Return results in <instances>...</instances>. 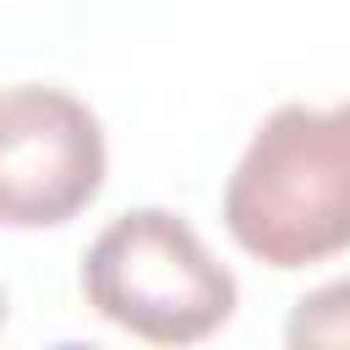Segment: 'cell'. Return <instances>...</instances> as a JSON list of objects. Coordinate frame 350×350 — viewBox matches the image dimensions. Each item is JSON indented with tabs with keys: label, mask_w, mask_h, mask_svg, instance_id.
Listing matches in <instances>:
<instances>
[{
	"label": "cell",
	"mask_w": 350,
	"mask_h": 350,
	"mask_svg": "<svg viewBox=\"0 0 350 350\" xmlns=\"http://www.w3.org/2000/svg\"><path fill=\"white\" fill-rule=\"evenodd\" d=\"M98 115L49 82H16L0 98V219L11 230H49L77 219L104 186Z\"/></svg>",
	"instance_id": "obj_3"
},
{
	"label": "cell",
	"mask_w": 350,
	"mask_h": 350,
	"mask_svg": "<svg viewBox=\"0 0 350 350\" xmlns=\"http://www.w3.org/2000/svg\"><path fill=\"white\" fill-rule=\"evenodd\" d=\"M230 241L279 268H312L350 252V98L279 104L224 180Z\"/></svg>",
	"instance_id": "obj_1"
},
{
	"label": "cell",
	"mask_w": 350,
	"mask_h": 350,
	"mask_svg": "<svg viewBox=\"0 0 350 350\" xmlns=\"http://www.w3.org/2000/svg\"><path fill=\"white\" fill-rule=\"evenodd\" d=\"M290 350H323V345H350V279H334L312 295L295 301L284 323Z\"/></svg>",
	"instance_id": "obj_4"
},
{
	"label": "cell",
	"mask_w": 350,
	"mask_h": 350,
	"mask_svg": "<svg viewBox=\"0 0 350 350\" xmlns=\"http://www.w3.org/2000/svg\"><path fill=\"white\" fill-rule=\"evenodd\" d=\"M88 306L148 339V345H197L235 317V273L202 246V235L170 208L115 213L82 257Z\"/></svg>",
	"instance_id": "obj_2"
}]
</instances>
